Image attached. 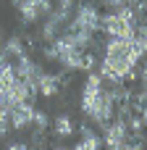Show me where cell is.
<instances>
[{
	"mask_svg": "<svg viewBox=\"0 0 147 150\" xmlns=\"http://www.w3.org/2000/svg\"><path fill=\"white\" fill-rule=\"evenodd\" d=\"M74 3H76V0H58V5H55V8H60V11H66V13H71V11H74Z\"/></svg>",
	"mask_w": 147,
	"mask_h": 150,
	"instance_id": "5bb4252c",
	"label": "cell"
},
{
	"mask_svg": "<svg viewBox=\"0 0 147 150\" xmlns=\"http://www.w3.org/2000/svg\"><path fill=\"white\" fill-rule=\"evenodd\" d=\"M137 24H139V16L134 13L132 5H124L100 16V32H105L108 37H132Z\"/></svg>",
	"mask_w": 147,
	"mask_h": 150,
	"instance_id": "3957f363",
	"label": "cell"
},
{
	"mask_svg": "<svg viewBox=\"0 0 147 150\" xmlns=\"http://www.w3.org/2000/svg\"><path fill=\"white\" fill-rule=\"evenodd\" d=\"M8 150H29V142H21V140H13V142H8Z\"/></svg>",
	"mask_w": 147,
	"mask_h": 150,
	"instance_id": "9a60e30c",
	"label": "cell"
},
{
	"mask_svg": "<svg viewBox=\"0 0 147 150\" xmlns=\"http://www.w3.org/2000/svg\"><path fill=\"white\" fill-rule=\"evenodd\" d=\"M79 132H82V140L74 145L76 150H97V148H103V137H100V134H95V132H92V127L82 124V127H79Z\"/></svg>",
	"mask_w": 147,
	"mask_h": 150,
	"instance_id": "30bf717a",
	"label": "cell"
},
{
	"mask_svg": "<svg viewBox=\"0 0 147 150\" xmlns=\"http://www.w3.org/2000/svg\"><path fill=\"white\" fill-rule=\"evenodd\" d=\"M66 32H100V8L95 3H82L76 5V11H71L68 21H66Z\"/></svg>",
	"mask_w": 147,
	"mask_h": 150,
	"instance_id": "277c9868",
	"label": "cell"
},
{
	"mask_svg": "<svg viewBox=\"0 0 147 150\" xmlns=\"http://www.w3.org/2000/svg\"><path fill=\"white\" fill-rule=\"evenodd\" d=\"M0 50H3L8 58H18L21 53H26V45H24V40H21V37H16V34H13V37H5V40L0 42Z\"/></svg>",
	"mask_w": 147,
	"mask_h": 150,
	"instance_id": "8fae6325",
	"label": "cell"
},
{
	"mask_svg": "<svg viewBox=\"0 0 147 150\" xmlns=\"http://www.w3.org/2000/svg\"><path fill=\"white\" fill-rule=\"evenodd\" d=\"M8 113H11V108L0 103V140L11 132V119H8Z\"/></svg>",
	"mask_w": 147,
	"mask_h": 150,
	"instance_id": "4fadbf2b",
	"label": "cell"
},
{
	"mask_svg": "<svg viewBox=\"0 0 147 150\" xmlns=\"http://www.w3.org/2000/svg\"><path fill=\"white\" fill-rule=\"evenodd\" d=\"M103 132H105V137H103L105 148H110V150L126 148V140H129V124H126V119H121V116L110 119Z\"/></svg>",
	"mask_w": 147,
	"mask_h": 150,
	"instance_id": "8992f818",
	"label": "cell"
},
{
	"mask_svg": "<svg viewBox=\"0 0 147 150\" xmlns=\"http://www.w3.org/2000/svg\"><path fill=\"white\" fill-rule=\"evenodd\" d=\"M32 129H39V132H47V129H50V116H47V111H37V108H34Z\"/></svg>",
	"mask_w": 147,
	"mask_h": 150,
	"instance_id": "7c38bea8",
	"label": "cell"
},
{
	"mask_svg": "<svg viewBox=\"0 0 147 150\" xmlns=\"http://www.w3.org/2000/svg\"><path fill=\"white\" fill-rule=\"evenodd\" d=\"M79 105H82V113L89 121H95V127H100V129H105L108 121L116 116V103H113L110 92L105 90V79H103L100 71H89L87 74Z\"/></svg>",
	"mask_w": 147,
	"mask_h": 150,
	"instance_id": "7a4b0ae2",
	"label": "cell"
},
{
	"mask_svg": "<svg viewBox=\"0 0 147 150\" xmlns=\"http://www.w3.org/2000/svg\"><path fill=\"white\" fill-rule=\"evenodd\" d=\"M60 71L58 74H50V71H42L39 74V79H37V92L42 95V98H55L58 92H60Z\"/></svg>",
	"mask_w": 147,
	"mask_h": 150,
	"instance_id": "ba28073f",
	"label": "cell"
},
{
	"mask_svg": "<svg viewBox=\"0 0 147 150\" xmlns=\"http://www.w3.org/2000/svg\"><path fill=\"white\" fill-rule=\"evenodd\" d=\"M137 113L142 116V121H145V127H147V103H145V105H142V108H139V111H137Z\"/></svg>",
	"mask_w": 147,
	"mask_h": 150,
	"instance_id": "e0dca14e",
	"label": "cell"
},
{
	"mask_svg": "<svg viewBox=\"0 0 147 150\" xmlns=\"http://www.w3.org/2000/svg\"><path fill=\"white\" fill-rule=\"evenodd\" d=\"M11 119V129L16 132H29L32 129V119H34V103H18L11 108L8 113Z\"/></svg>",
	"mask_w": 147,
	"mask_h": 150,
	"instance_id": "52a82bcc",
	"label": "cell"
},
{
	"mask_svg": "<svg viewBox=\"0 0 147 150\" xmlns=\"http://www.w3.org/2000/svg\"><path fill=\"white\" fill-rule=\"evenodd\" d=\"M137 63L139 58L134 55L132 37H108L103 47V61H100V74L105 82H129L137 79Z\"/></svg>",
	"mask_w": 147,
	"mask_h": 150,
	"instance_id": "6da1fadb",
	"label": "cell"
},
{
	"mask_svg": "<svg viewBox=\"0 0 147 150\" xmlns=\"http://www.w3.org/2000/svg\"><path fill=\"white\" fill-rule=\"evenodd\" d=\"M137 76H139V82H142V87H147V61H145V66L137 71Z\"/></svg>",
	"mask_w": 147,
	"mask_h": 150,
	"instance_id": "2e32d148",
	"label": "cell"
},
{
	"mask_svg": "<svg viewBox=\"0 0 147 150\" xmlns=\"http://www.w3.org/2000/svg\"><path fill=\"white\" fill-rule=\"evenodd\" d=\"M50 127H53V134H55L58 140H68V137H74V132H76V121H74L68 113H58V116L50 121Z\"/></svg>",
	"mask_w": 147,
	"mask_h": 150,
	"instance_id": "9c48e42d",
	"label": "cell"
},
{
	"mask_svg": "<svg viewBox=\"0 0 147 150\" xmlns=\"http://www.w3.org/2000/svg\"><path fill=\"white\" fill-rule=\"evenodd\" d=\"M16 11L21 16V24L24 26H32V24H39L53 11V0H21L16 5Z\"/></svg>",
	"mask_w": 147,
	"mask_h": 150,
	"instance_id": "5b68a950",
	"label": "cell"
},
{
	"mask_svg": "<svg viewBox=\"0 0 147 150\" xmlns=\"http://www.w3.org/2000/svg\"><path fill=\"white\" fill-rule=\"evenodd\" d=\"M18 3H21V0H11V5H13V8H16V5H18Z\"/></svg>",
	"mask_w": 147,
	"mask_h": 150,
	"instance_id": "ac0fdd59",
	"label": "cell"
}]
</instances>
